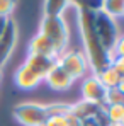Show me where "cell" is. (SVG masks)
Instances as JSON below:
<instances>
[{
  "label": "cell",
  "mask_w": 124,
  "mask_h": 126,
  "mask_svg": "<svg viewBox=\"0 0 124 126\" xmlns=\"http://www.w3.org/2000/svg\"><path fill=\"white\" fill-rule=\"evenodd\" d=\"M100 3V2H99ZM99 3L90 2H71L73 7H77V21H78V31L83 43V55L88 62V70H92L94 75L100 73L104 68L110 66L114 55L107 53L104 49L102 43L97 36L95 24H94V10L99 9Z\"/></svg>",
  "instance_id": "1"
},
{
  "label": "cell",
  "mask_w": 124,
  "mask_h": 126,
  "mask_svg": "<svg viewBox=\"0 0 124 126\" xmlns=\"http://www.w3.org/2000/svg\"><path fill=\"white\" fill-rule=\"evenodd\" d=\"M39 34H42L48 41L53 44L55 51L58 53V56L65 49H68L70 29H68V24H66L63 16H60V17L42 16L41 24H39Z\"/></svg>",
  "instance_id": "2"
},
{
  "label": "cell",
  "mask_w": 124,
  "mask_h": 126,
  "mask_svg": "<svg viewBox=\"0 0 124 126\" xmlns=\"http://www.w3.org/2000/svg\"><path fill=\"white\" fill-rule=\"evenodd\" d=\"M94 24H95V31H97V36L102 43L104 49L107 53L114 55V48H116L117 39L121 36L117 21L109 17L107 14H104L102 10L95 9L94 10Z\"/></svg>",
  "instance_id": "3"
},
{
  "label": "cell",
  "mask_w": 124,
  "mask_h": 126,
  "mask_svg": "<svg viewBox=\"0 0 124 126\" xmlns=\"http://www.w3.org/2000/svg\"><path fill=\"white\" fill-rule=\"evenodd\" d=\"M12 116L22 126H42L46 123V119L49 118L48 104L31 102V101L21 102L12 109Z\"/></svg>",
  "instance_id": "4"
},
{
  "label": "cell",
  "mask_w": 124,
  "mask_h": 126,
  "mask_svg": "<svg viewBox=\"0 0 124 126\" xmlns=\"http://www.w3.org/2000/svg\"><path fill=\"white\" fill-rule=\"evenodd\" d=\"M56 63L71 77L73 82L85 77V73L88 72V62L82 49H65L56 58Z\"/></svg>",
  "instance_id": "5"
},
{
  "label": "cell",
  "mask_w": 124,
  "mask_h": 126,
  "mask_svg": "<svg viewBox=\"0 0 124 126\" xmlns=\"http://www.w3.org/2000/svg\"><path fill=\"white\" fill-rule=\"evenodd\" d=\"M19 39V29H17V22L12 17H9L5 22V27L0 34V68H3V65L9 62V58L14 53V48Z\"/></svg>",
  "instance_id": "6"
},
{
  "label": "cell",
  "mask_w": 124,
  "mask_h": 126,
  "mask_svg": "<svg viewBox=\"0 0 124 126\" xmlns=\"http://www.w3.org/2000/svg\"><path fill=\"white\" fill-rule=\"evenodd\" d=\"M105 95H107V89L104 87V84L99 80L97 75H88L85 77V80L82 82V99L87 102H92L95 106L105 107Z\"/></svg>",
  "instance_id": "7"
},
{
  "label": "cell",
  "mask_w": 124,
  "mask_h": 126,
  "mask_svg": "<svg viewBox=\"0 0 124 126\" xmlns=\"http://www.w3.org/2000/svg\"><path fill=\"white\" fill-rule=\"evenodd\" d=\"M44 82L49 85L53 90H56V92H65V90H68L73 85L71 77L63 70L58 63H55L53 68L48 72V75L44 77Z\"/></svg>",
  "instance_id": "8"
},
{
  "label": "cell",
  "mask_w": 124,
  "mask_h": 126,
  "mask_svg": "<svg viewBox=\"0 0 124 126\" xmlns=\"http://www.w3.org/2000/svg\"><path fill=\"white\" fill-rule=\"evenodd\" d=\"M70 112L78 119V121H88V119H95V118H100L104 116V107L100 106H95L92 102H87V101H78L75 104H70Z\"/></svg>",
  "instance_id": "9"
},
{
  "label": "cell",
  "mask_w": 124,
  "mask_h": 126,
  "mask_svg": "<svg viewBox=\"0 0 124 126\" xmlns=\"http://www.w3.org/2000/svg\"><path fill=\"white\" fill-rule=\"evenodd\" d=\"M41 82H42V79L39 75H36L26 63H22L21 66L14 72V84L17 85L19 89H22V90L36 89Z\"/></svg>",
  "instance_id": "10"
},
{
  "label": "cell",
  "mask_w": 124,
  "mask_h": 126,
  "mask_svg": "<svg viewBox=\"0 0 124 126\" xmlns=\"http://www.w3.org/2000/svg\"><path fill=\"white\" fill-rule=\"evenodd\" d=\"M27 55H38V56L51 58V60H56V58H58V53L55 51L53 44L48 41L42 34H39V32H38L36 36H32V39L29 41Z\"/></svg>",
  "instance_id": "11"
},
{
  "label": "cell",
  "mask_w": 124,
  "mask_h": 126,
  "mask_svg": "<svg viewBox=\"0 0 124 126\" xmlns=\"http://www.w3.org/2000/svg\"><path fill=\"white\" fill-rule=\"evenodd\" d=\"M24 63H26V65L36 73V75H39L42 80H44V77H46L48 72L53 68V65L56 63V60L44 58V56H38V55H27Z\"/></svg>",
  "instance_id": "12"
},
{
  "label": "cell",
  "mask_w": 124,
  "mask_h": 126,
  "mask_svg": "<svg viewBox=\"0 0 124 126\" xmlns=\"http://www.w3.org/2000/svg\"><path fill=\"white\" fill-rule=\"evenodd\" d=\"M104 118L105 125L124 126V104H114L104 107Z\"/></svg>",
  "instance_id": "13"
},
{
  "label": "cell",
  "mask_w": 124,
  "mask_h": 126,
  "mask_svg": "<svg viewBox=\"0 0 124 126\" xmlns=\"http://www.w3.org/2000/svg\"><path fill=\"white\" fill-rule=\"evenodd\" d=\"M99 10L117 21L119 17H124V0H104L99 3Z\"/></svg>",
  "instance_id": "14"
},
{
  "label": "cell",
  "mask_w": 124,
  "mask_h": 126,
  "mask_svg": "<svg viewBox=\"0 0 124 126\" xmlns=\"http://www.w3.org/2000/svg\"><path fill=\"white\" fill-rule=\"evenodd\" d=\"M70 5L71 2H66V0H46L42 3V10H44V16L48 17H60Z\"/></svg>",
  "instance_id": "15"
},
{
  "label": "cell",
  "mask_w": 124,
  "mask_h": 126,
  "mask_svg": "<svg viewBox=\"0 0 124 126\" xmlns=\"http://www.w3.org/2000/svg\"><path fill=\"white\" fill-rule=\"evenodd\" d=\"M44 126H82V121H78L71 112H68V114L49 116V118L46 119Z\"/></svg>",
  "instance_id": "16"
},
{
  "label": "cell",
  "mask_w": 124,
  "mask_h": 126,
  "mask_svg": "<svg viewBox=\"0 0 124 126\" xmlns=\"http://www.w3.org/2000/svg\"><path fill=\"white\" fill-rule=\"evenodd\" d=\"M97 77H99V80L104 84V87L109 90V89H116L119 82H121V77H119V73L112 68V65L110 66H107V68H104L100 73H97Z\"/></svg>",
  "instance_id": "17"
},
{
  "label": "cell",
  "mask_w": 124,
  "mask_h": 126,
  "mask_svg": "<svg viewBox=\"0 0 124 126\" xmlns=\"http://www.w3.org/2000/svg\"><path fill=\"white\" fill-rule=\"evenodd\" d=\"M124 95L117 89H109L107 95H105V106H114V104H123Z\"/></svg>",
  "instance_id": "18"
},
{
  "label": "cell",
  "mask_w": 124,
  "mask_h": 126,
  "mask_svg": "<svg viewBox=\"0 0 124 126\" xmlns=\"http://www.w3.org/2000/svg\"><path fill=\"white\" fill-rule=\"evenodd\" d=\"M14 9H15V2H12V0H0V17L9 19L10 14L14 12Z\"/></svg>",
  "instance_id": "19"
},
{
  "label": "cell",
  "mask_w": 124,
  "mask_h": 126,
  "mask_svg": "<svg viewBox=\"0 0 124 126\" xmlns=\"http://www.w3.org/2000/svg\"><path fill=\"white\" fill-rule=\"evenodd\" d=\"M110 65H112V68L119 73V77L124 79V56H114Z\"/></svg>",
  "instance_id": "20"
},
{
  "label": "cell",
  "mask_w": 124,
  "mask_h": 126,
  "mask_svg": "<svg viewBox=\"0 0 124 126\" xmlns=\"http://www.w3.org/2000/svg\"><path fill=\"white\" fill-rule=\"evenodd\" d=\"M114 56H124V34H121L117 39V44L114 48Z\"/></svg>",
  "instance_id": "21"
},
{
  "label": "cell",
  "mask_w": 124,
  "mask_h": 126,
  "mask_svg": "<svg viewBox=\"0 0 124 126\" xmlns=\"http://www.w3.org/2000/svg\"><path fill=\"white\" fill-rule=\"evenodd\" d=\"M116 89H117V90H119V92L124 95V79H121V82H119V85H117Z\"/></svg>",
  "instance_id": "22"
},
{
  "label": "cell",
  "mask_w": 124,
  "mask_h": 126,
  "mask_svg": "<svg viewBox=\"0 0 124 126\" xmlns=\"http://www.w3.org/2000/svg\"><path fill=\"white\" fill-rule=\"evenodd\" d=\"M5 22H7V19L0 17V34H2V31H3V27H5Z\"/></svg>",
  "instance_id": "23"
},
{
  "label": "cell",
  "mask_w": 124,
  "mask_h": 126,
  "mask_svg": "<svg viewBox=\"0 0 124 126\" xmlns=\"http://www.w3.org/2000/svg\"><path fill=\"white\" fill-rule=\"evenodd\" d=\"M0 80H2V68H0Z\"/></svg>",
  "instance_id": "24"
},
{
  "label": "cell",
  "mask_w": 124,
  "mask_h": 126,
  "mask_svg": "<svg viewBox=\"0 0 124 126\" xmlns=\"http://www.w3.org/2000/svg\"><path fill=\"white\" fill-rule=\"evenodd\" d=\"M104 126H114V125H104Z\"/></svg>",
  "instance_id": "25"
},
{
  "label": "cell",
  "mask_w": 124,
  "mask_h": 126,
  "mask_svg": "<svg viewBox=\"0 0 124 126\" xmlns=\"http://www.w3.org/2000/svg\"><path fill=\"white\" fill-rule=\"evenodd\" d=\"M42 126H44V125H42Z\"/></svg>",
  "instance_id": "26"
}]
</instances>
